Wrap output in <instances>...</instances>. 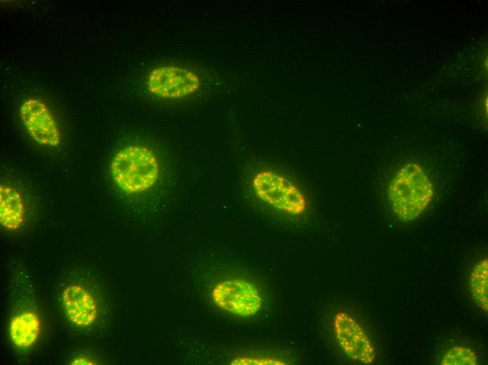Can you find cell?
Instances as JSON below:
<instances>
[{
	"instance_id": "7a4b0ae2",
	"label": "cell",
	"mask_w": 488,
	"mask_h": 365,
	"mask_svg": "<svg viewBox=\"0 0 488 365\" xmlns=\"http://www.w3.org/2000/svg\"><path fill=\"white\" fill-rule=\"evenodd\" d=\"M112 178L127 194H137L152 187L160 175V165L154 152L147 147L130 145L120 150L110 164Z\"/></svg>"
},
{
	"instance_id": "6da1fadb",
	"label": "cell",
	"mask_w": 488,
	"mask_h": 365,
	"mask_svg": "<svg viewBox=\"0 0 488 365\" xmlns=\"http://www.w3.org/2000/svg\"><path fill=\"white\" fill-rule=\"evenodd\" d=\"M434 196V186L426 170L416 162L402 166L392 178L388 197L395 215L408 222L417 218Z\"/></svg>"
},
{
	"instance_id": "5b68a950",
	"label": "cell",
	"mask_w": 488,
	"mask_h": 365,
	"mask_svg": "<svg viewBox=\"0 0 488 365\" xmlns=\"http://www.w3.org/2000/svg\"><path fill=\"white\" fill-rule=\"evenodd\" d=\"M333 326L337 340L343 352L351 359L371 364L376 359L375 348L361 325L349 314H335Z\"/></svg>"
},
{
	"instance_id": "277c9868",
	"label": "cell",
	"mask_w": 488,
	"mask_h": 365,
	"mask_svg": "<svg viewBox=\"0 0 488 365\" xmlns=\"http://www.w3.org/2000/svg\"><path fill=\"white\" fill-rule=\"evenodd\" d=\"M212 299L221 309L239 317H251L262 305L257 287L244 279H228L217 283L211 293Z\"/></svg>"
},
{
	"instance_id": "8fae6325",
	"label": "cell",
	"mask_w": 488,
	"mask_h": 365,
	"mask_svg": "<svg viewBox=\"0 0 488 365\" xmlns=\"http://www.w3.org/2000/svg\"><path fill=\"white\" fill-rule=\"evenodd\" d=\"M470 289L476 304L485 312L488 310V260L479 261L470 275Z\"/></svg>"
},
{
	"instance_id": "9c48e42d",
	"label": "cell",
	"mask_w": 488,
	"mask_h": 365,
	"mask_svg": "<svg viewBox=\"0 0 488 365\" xmlns=\"http://www.w3.org/2000/svg\"><path fill=\"white\" fill-rule=\"evenodd\" d=\"M41 328L39 316L32 310H24L14 315L9 324V336L19 350L29 349L37 340Z\"/></svg>"
},
{
	"instance_id": "8992f818",
	"label": "cell",
	"mask_w": 488,
	"mask_h": 365,
	"mask_svg": "<svg viewBox=\"0 0 488 365\" xmlns=\"http://www.w3.org/2000/svg\"><path fill=\"white\" fill-rule=\"evenodd\" d=\"M200 86L199 77L194 72L172 65L154 68L147 79V88L151 94L168 99L189 95Z\"/></svg>"
},
{
	"instance_id": "ba28073f",
	"label": "cell",
	"mask_w": 488,
	"mask_h": 365,
	"mask_svg": "<svg viewBox=\"0 0 488 365\" xmlns=\"http://www.w3.org/2000/svg\"><path fill=\"white\" fill-rule=\"evenodd\" d=\"M61 302L69 321L79 328H88L97 319V301L92 291L83 284H68L61 293Z\"/></svg>"
},
{
	"instance_id": "52a82bcc",
	"label": "cell",
	"mask_w": 488,
	"mask_h": 365,
	"mask_svg": "<svg viewBox=\"0 0 488 365\" xmlns=\"http://www.w3.org/2000/svg\"><path fill=\"white\" fill-rule=\"evenodd\" d=\"M20 115L31 138L38 144L57 147L62 141L59 126L49 107L42 100L30 98L20 105Z\"/></svg>"
},
{
	"instance_id": "3957f363",
	"label": "cell",
	"mask_w": 488,
	"mask_h": 365,
	"mask_svg": "<svg viewBox=\"0 0 488 365\" xmlns=\"http://www.w3.org/2000/svg\"><path fill=\"white\" fill-rule=\"evenodd\" d=\"M252 184L256 196L278 211L299 215L306 209L307 202L302 192L291 180L278 173L258 172Z\"/></svg>"
},
{
	"instance_id": "5bb4252c",
	"label": "cell",
	"mask_w": 488,
	"mask_h": 365,
	"mask_svg": "<svg viewBox=\"0 0 488 365\" xmlns=\"http://www.w3.org/2000/svg\"><path fill=\"white\" fill-rule=\"evenodd\" d=\"M72 364H95L93 361L85 357H77L72 361Z\"/></svg>"
},
{
	"instance_id": "4fadbf2b",
	"label": "cell",
	"mask_w": 488,
	"mask_h": 365,
	"mask_svg": "<svg viewBox=\"0 0 488 365\" xmlns=\"http://www.w3.org/2000/svg\"><path fill=\"white\" fill-rule=\"evenodd\" d=\"M287 363L278 358L273 357H238L231 361V364H272L283 365Z\"/></svg>"
},
{
	"instance_id": "7c38bea8",
	"label": "cell",
	"mask_w": 488,
	"mask_h": 365,
	"mask_svg": "<svg viewBox=\"0 0 488 365\" xmlns=\"http://www.w3.org/2000/svg\"><path fill=\"white\" fill-rule=\"evenodd\" d=\"M442 365H476L477 356L469 347L457 345L449 348L441 359Z\"/></svg>"
},
{
	"instance_id": "30bf717a",
	"label": "cell",
	"mask_w": 488,
	"mask_h": 365,
	"mask_svg": "<svg viewBox=\"0 0 488 365\" xmlns=\"http://www.w3.org/2000/svg\"><path fill=\"white\" fill-rule=\"evenodd\" d=\"M25 220V206L20 192L14 187L0 185V223L5 229H20Z\"/></svg>"
}]
</instances>
